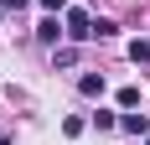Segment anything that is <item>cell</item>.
Segmentation results:
<instances>
[{"label":"cell","mask_w":150,"mask_h":145,"mask_svg":"<svg viewBox=\"0 0 150 145\" xmlns=\"http://www.w3.org/2000/svg\"><path fill=\"white\" fill-rule=\"evenodd\" d=\"M129 57H135V62H150V42H129Z\"/></svg>","instance_id":"6"},{"label":"cell","mask_w":150,"mask_h":145,"mask_svg":"<svg viewBox=\"0 0 150 145\" xmlns=\"http://www.w3.org/2000/svg\"><path fill=\"white\" fill-rule=\"evenodd\" d=\"M67 36L93 42V16H88V11H67Z\"/></svg>","instance_id":"1"},{"label":"cell","mask_w":150,"mask_h":145,"mask_svg":"<svg viewBox=\"0 0 150 145\" xmlns=\"http://www.w3.org/2000/svg\"><path fill=\"white\" fill-rule=\"evenodd\" d=\"M78 88H83L88 99H98V93H104V78H98V72H83V78H78Z\"/></svg>","instance_id":"2"},{"label":"cell","mask_w":150,"mask_h":145,"mask_svg":"<svg viewBox=\"0 0 150 145\" xmlns=\"http://www.w3.org/2000/svg\"><path fill=\"white\" fill-rule=\"evenodd\" d=\"M119 109H140V88H135V83L119 88Z\"/></svg>","instance_id":"4"},{"label":"cell","mask_w":150,"mask_h":145,"mask_svg":"<svg viewBox=\"0 0 150 145\" xmlns=\"http://www.w3.org/2000/svg\"><path fill=\"white\" fill-rule=\"evenodd\" d=\"M0 5H5V11H21V5H26V0H0Z\"/></svg>","instance_id":"8"},{"label":"cell","mask_w":150,"mask_h":145,"mask_svg":"<svg viewBox=\"0 0 150 145\" xmlns=\"http://www.w3.org/2000/svg\"><path fill=\"white\" fill-rule=\"evenodd\" d=\"M36 36H42V42H57L62 26H57V21H42V26H36Z\"/></svg>","instance_id":"5"},{"label":"cell","mask_w":150,"mask_h":145,"mask_svg":"<svg viewBox=\"0 0 150 145\" xmlns=\"http://www.w3.org/2000/svg\"><path fill=\"white\" fill-rule=\"evenodd\" d=\"M62 5H67V0H42V11H62Z\"/></svg>","instance_id":"7"},{"label":"cell","mask_w":150,"mask_h":145,"mask_svg":"<svg viewBox=\"0 0 150 145\" xmlns=\"http://www.w3.org/2000/svg\"><path fill=\"white\" fill-rule=\"evenodd\" d=\"M119 124H124V130H129V135H150V119H145V114H124Z\"/></svg>","instance_id":"3"},{"label":"cell","mask_w":150,"mask_h":145,"mask_svg":"<svg viewBox=\"0 0 150 145\" xmlns=\"http://www.w3.org/2000/svg\"><path fill=\"white\" fill-rule=\"evenodd\" d=\"M145 145H150V135H145Z\"/></svg>","instance_id":"9"}]
</instances>
